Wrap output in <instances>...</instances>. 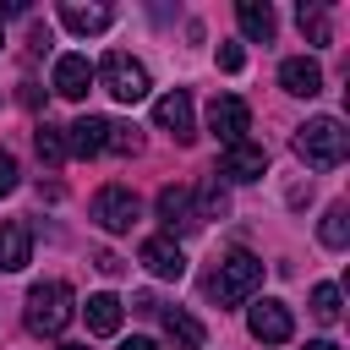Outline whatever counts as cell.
I'll return each instance as SVG.
<instances>
[{
  "instance_id": "1",
  "label": "cell",
  "mask_w": 350,
  "mask_h": 350,
  "mask_svg": "<svg viewBox=\"0 0 350 350\" xmlns=\"http://www.w3.org/2000/svg\"><path fill=\"white\" fill-rule=\"evenodd\" d=\"M295 153H301L312 170H339L345 153H350V131H345L334 115H312L306 126H295Z\"/></svg>"
},
{
  "instance_id": "2",
  "label": "cell",
  "mask_w": 350,
  "mask_h": 350,
  "mask_svg": "<svg viewBox=\"0 0 350 350\" xmlns=\"http://www.w3.org/2000/svg\"><path fill=\"white\" fill-rule=\"evenodd\" d=\"M71 317H77V295H71L66 279H44V284L27 290V328L38 339H55Z\"/></svg>"
},
{
  "instance_id": "3",
  "label": "cell",
  "mask_w": 350,
  "mask_h": 350,
  "mask_svg": "<svg viewBox=\"0 0 350 350\" xmlns=\"http://www.w3.org/2000/svg\"><path fill=\"white\" fill-rule=\"evenodd\" d=\"M262 284V257H252V252H224L219 257V268L208 273V295L219 301V306H235V301H246L252 290Z\"/></svg>"
},
{
  "instance_id": "4",
  "label": "cell",
  "mask_w": 350,
  "mask_h": 350,
  "mask_svg": "<svg viewBox=\"0 0 350 350\" xmlns=\"http://www.w3.org/2000/svg\"><path fill=\"white\" fill-rule=\"evenodd\" d=\"M98 82H104V93L109 98H120V104H137V98H148V66L142 60H131L126 49H109L104 60H98V71H93Z\"/></svg>"
},
{
  "instance_id": "5",
  "label": "cell",
  "mask_w": 350,
  "mask_h": 350,
  "mask_svg": "<svg viewBox=\"0 0 350 350\" xmlns=\"http://www.w3.org/2000/svg\"><path fill=\"white\" fill-rule=\"evenodd\" d=\"M93 224L109 230V235H126V230L137 224V197H131L126 186H98V197H93Z\"/></svg>"
},
{
  "instance_id": "6",
  "label": "cell",
  "mask_w": 350,
  "mask_h": 350,
  "mask_svg": "<svg viewBox=\"0 0 350 350\" xmlns=\"http://www.w3.org/2000/svg\"><path fill=\"white\" fill-rule=\"evenodd\" d=\"M246 126H252V109H246V98H235V93H224V98H213L208 104V131L230 148V142H246Z\"/></svg>"
},
{
  "instance_id": "7",
  "label": "cell",
  "mask_w": 350,
  "mask_h": 350,
  "mask_svg": "<svg viewBox=\"0 0 350 350\" xmlns=\"http://www.w3.org/2000/svg\"><path fill=\"white\" fill-rule=\"evenodd\" d=\"M246 328H252V339H262V345H284L290 334H295V317H290V306L284 301H257L252 312H246Z\"/></svg>"
},
{
  "instance_id": "8",
  "label": "cell",
  "mask_w": 350,
  "mask_h": 350,
  "mask_svg": "<svg viewBox=\"0 0 350 350\" xmlns=\"http://www.w3.org/2000/svg\"><path fill=\"white\" fill-rule=\"evenodd\" d=\"M213 175H230V180H262L268 175V148H257V142H230L224 153H219V170Z\"/></svg>"
},
{
  "instance_id": "9",
  "label": "cell",
  "mask_w": 350,
  "mask_h": 350,
  "mask_svg": "<svg viewBox=\"0 0 350 350\" xmlns=\"http://www.w3.org/2000/svg\"><path fill=\"white\" fill-rule=\"evenodd\" d=\"M137 262H142L153 279H180V273H186V252H180L170 235H148L142 252H137Z\"/></svg>"
},
{
  "instance_id": "10",
  "label": "cell",
  "mask_w": 350,
  "mask_h": 350,
  "mask_svg": "<svg viewBox=\"0 0 350 350\" xmlns=\"http://www.w3.org/2000/svg\"><path fill=\"white\" fill-rule=\"evenodd\" d=\"M279 88H284L290 98H317V93H323V66L306 60V55H290V60L279 66Z\"/></svg>"
},
{
  "instance_id": "11",
  "label": "cell",
  "mask_w": 350,
  "mask_h": 350,
  "mask_svg": "<svg viewBox=\"0 0 350 350\" xmlns=\"http://www.w3.org/2000/svg\"><path fill=\"white\" fill-rule=\"evenodd\" d=\"M33 262V230L22 219H5L0 224V273H22Z\"/></svg>"
},
{
  "instance_id": "12",
  "label": "cell",
  "mask_w": 350,
  "mask_h": 350,
  "mask_svg": "<svg viewBox=\"0 0 350 350\" xmlns=\"http://www.w3.org/2000/svg\"><path fill=\"white\" fill-rule=\"evenodd\" d=\"M153 120H159V131H170L175 142H191V137H197V131H191V98H186L180 88L153 104Z\"/></svg>"
},
{
  "instance_id": "13",
  "label": "cell",
  "mask_w": 350,
  "mask_h": 350,
  "mask_svg": "<svg viewBox=\"0 0 350 350\" xmlns=\"http://www.w3.org/2000/svg\"><path fill=\"white\" fill-rule=\"evenodd\" d=\"M88 88H93L88 55H60V60H55V93H60V98H88Z\"/></svg>"
},
{
  "instance_id": "14",
  "label": "cell",
  "mask_w": 350,
  "mask_h": 350,
  "mask_svg": "<svg viewBox=\"0 0 350 350\" xmlns=\"http://www.w3.org/2000/svg\"><path fill=\"white\" fill-rule=\"evenodd\" d=\"M104 131H109V120H98V115H82V120H71V126H66V153H77V159H93V153H104Z\"/></svg>"
},
{
  "instance_id": "15",
  "label": "cell",
  "mask_w": 350,
  "mask_h": 350,
  "mask_svg": "<svg viewBox=\"0 0 350 350\" xmlns=\"http://www.w3.org/2000/svg\"><path fill=\"white\" fill-rule=\"evenodd\" d=\"M82 317H88V334H120V317H126V306H120V295L98 290V295H88Z\"/></svg>"
},
{
  "instance_id": "16",
  "label": "cell",
  "mask_w": 350,
  "mask_h": 350,
  "mask_svg": "<svg viewBox=\"0 0 350 350\" xmlns=\"http://www.w3.org/2000/svg\"><path fill=\"white\" fill-rule=\"evenodd\" d=\"M159 219H164V230H191V224H197L191 191H186V186H164V191H159Z\"/></svg>"
},
{
  "instance_id": "17",
  "label": "cell",
  "mask_w": 350,
  "mask_h": 350,
  "mask_svg": "<svg viewBox=\"0 0 350 350\" xmlns=\"http://www.w3.org/2000/svg\"><path fill=\"white\" fill-rule=\"evenodd\" d=\"M235 22H241V33H246V38H257V44H268V38H273V27H279L268 0H241V5H235Z\"/></svg>"
},
{
  "instance_id": "18",
  "label": "cell",
  "mask_w": 350,
  "mask_h": 350,
  "mask_svg": "<svg viewBox=\"0 0 350 350\" xmlns=\"http://www.w3.org/2000/svg\"><path fill=\"white\" fill-rule=\"evenodd\" d=\"M60 22L71 33H104L109 27V5H77V0H66L60 5Z\"/></svg>"
},
{
  "instance_id": "19",
  "label": "cell",
  "mask_w": 350,
  "mask_h": 350,
  "mask_svg": "<svg viewBox=\"0 0 350 350\" xmlns=\"http://www.w3.org/2000/svg\"><path fill=\"white\" fill-rule=\"evenodd\" d=\"M164 317V339L175 345V350H197L202 345V323L191 317V312H159Z\"/></svg>"
},
{
  "instance_id": "20",
  "label": "cell",
  "mask_w": 350,
  "mask_h": 350,
  "mask_svg": "<svg viewBox=\"0 0 350 350\" xmlns=\"http://www.w3.org/2000/svg\"><path fill=\"white\" fill-rule=\"evenodd\" d=\"M317 235H323V246H328V252H345V246H350V208H345V202H328V213H323Z\"/></svg>"
},
{
  "instance_id": "21",
  "label": "cell",
  "mask_w": 350,
  "mask_h": 350,
  "mask_svg": "<svg viewBox=\"0 0 350 350\" xmlns=\"http://www.w3.org/2000/svg\"><path fill=\"white\" fill-rule=\"evenodd\" d=\"M33 148H38V159H44L49 170H60V164H66V131H60V126H49V120H44V126L33 131Z\"/></svg>"
},
{
  "instance_id": "22",
  "label": "cell",
  "mask_w": 350,
  "mask_h": 350,
  "mask_svg": "<svg viewBox=\"0 0 350 350\" xmlns=\"http://www.w3.org/2000/svg\"><path fill=\"white\" fill-rule=\"evenodd\" d=\"M197 208H202V219H224V208H230V197H224V186H219V175H208V180L197 186Z\"/></svg>"
},
{
  "instance_id": "23",
  "label": "cell",
  "mask_w": 350,
  "mask_h": 350,
  "mask_svg": "<svg viewBox=\"0 0 350 350\" xmlns=\"http://www.w3.org/2000/svg\"><path fill=\"white\" fill-rule=\"evenodd\" d=\"M295 16H301V33H306L312 44H328V11H323L317 0H312V5L301 0V11H295Z\"/></svg>"
},
{
  "instance_id": "24",
  "label": "cell",
  "mask_w": 350,
  "mask_h": 350,
  "mask_svg": "<svg viewBox=\"0 0 350 350\" xmlns=\"http://www.w3.org/2000/svg\"><path fill=\"white\" fill-rule=\"evenodd\" d=\"M137 148H142L137 126H126V120H109V131H104V153H137Z\"/></svg>"
},
{
  "instance_id": "25",
  "label": "cell",
  "mask_w": 350,
  "mask_h": 350,
  "mask_svg": "<svg viewBox=\"0 0 350 350\" xmlns=\"http://www.w3.org/2000/svg\"><path fill=\"white\" fill-rule=\"evenodd\" d=\"M312 317L317 323H339V284H317L312 290Z\"/></svg>"
},
{
  "instance_id": "26",
  "label": "cell",
  "mask_w": 350,
  "mask_h": 350,
  "mask_svg": "<svg viewBox=\"0 0 350 350\" xmlns=\"http://www.w3.org/2000/svg\"><path fill=\"white\" fill-rule=\"evenodd\" d=\"M246 66V49L241 44H219V71H241Z\"/></svg>"
},
{
  "instance_id": "27",
  "label": "cell",
  "mask_w": 350,
  "mask_h": 350,
  "mask_svg": "<svg viewBox=\"0 0 350 350\" xmlns=\"http://www.w3.org/2000/svg\"><path fill=\"white\" fill-rule=\"evenodd\" d=\"M11 191H16V159L0 148V197H11Z\"/></svg>"
},
{
  "instance_id": "28",
  "label": "cell",
  "mask_w": 350,
  "mask_h": 350,
  "mask_svg": "<svg viewBox=\"0 0 350 350\" xmlns=\"http://www.w3.org/2000/svg\"><path fill=\"white\" fill-rule=\"evenodd\" d=\"M131 312H142V317H159L164 306H159V295H153V290H142V295H131Z\"/></svg>"
},
{
  "instance_id": "29",
  "label": "cell",
  "mask_w": 350,
  "mask_h": 350,
  "mask_svg": "<svg viewBox=\"0 0 350 350\" xmlns=\"http://www.w3.org/2000/svg\"><path fill=\"white\" fill-rule=\"evenodd\" d=\"M93 262H98V273H109V279H115V273H126V262H120V257H115V252H98V257H93Z\"/></svg>"
},
{
  "instance_id": "30",
  "label": "cell",
  "mask_w": 350,
  "mask_h": 350,
  "mask_svg": "<svg viewBox=\"0 0 350 350\" xmlns=\"http://www.w3.org/2000/svg\"><path fill=\"white\" fill-rule=\"evenodd\" d=\"M120 350H159V345H153V339H142V334H137V339H126V345H120Z\"/></svg>"
},
{
  "instance_id": "31",
  "label": "cell",
  "mask_w": 350,
  "mask_h": 350,
  "mask_svg": "<svg viewBox=\"0 0 350 350\" xmlns=\"http://www.w3.org/2000/svg\"><path fill=\"white\" fill-rule=\"evenodd\" d=\"M306 350H339L334 339H306Z\"/></svg>"
},
{
  "instance_id": "32",
  "label": "cell",
  "mask_w": 350,
  "mask_h": 350,
  "mask_svg": "<svg viewBox=\"0 0 350 350\" xmlns=\"http://www.w3.org/2000/svg\"><path fill=\"white\" fill-rule=\"evenodd\" d=\"M60 350H88V345H60Z\"/></svg>"
},
{
  "instance_id": "33",
  "label": "cell",
  "mask_w": 350,
  "mask_h": 350,
  "mask_svg": "<svg viewBox=\"0 0 350 350\" xmlns=\"http://www.w3.org/2000/svg\"><path fill=\"white\" fill-rule=\"evenodd\" d=\"M0 44H5V33H0Z\"/></svg>"
}]
</instances>
